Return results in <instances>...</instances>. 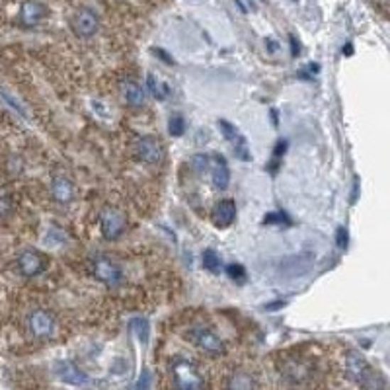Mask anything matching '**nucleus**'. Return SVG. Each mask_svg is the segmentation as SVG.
Instances as JSON below:
<instances>
[{"mask_svg": "<svg viewBox=\"0 0 390 390\" xmlns=\"http://www.w3.org/2000/svg\"><path fill=\"white\" fill-rule=\"evenodd\" d=\"M345 373L353 383L361 384L365 389H377V386L384 384L379 379V375L373 373V369L369 367L367 359L359 352H347V355H345Z\"/></svg>", "mask_w": 390, "mask_h": 390, "instance_id": "nucleus-1", "label": "nucleus"}, {"mask_svg": "<svg viewBox=\"0 0 390 390\" xmlns=\"http://www.w3.org/2000/svg\"><path fill=\"white\" fill-rule=\"evenodd\" d=\"M26 326H28L31 337L49 340V337H53L55 330H57V320H55L53 313H49L45 308H36L28 314Z\"/></svg>", "mask_w": 390, "mask_h": 390, "instance_id": "nucleus-2", "label": "nucleus"}, {"mask_svg": "<svg viewBox=\"0 0 390 390\" xmlns=\"http://www.w3.org/2000/svg\"><path fill=\"white\" fill-rule=\"evenodd\" d=\"M90 269H92V276L98 279L99 283L115 287V285H119L123 281L121 268L114 260L106 258V256H96L90 261Z\"/></svg>", "mask_w": 390, "mask_h": 390, "instance_id": "nucleus-3", "label": "nucleus"}, {"mask_svg": "<svg viewBox=\"0 0 390 390\" xmlns=\"http://www.w3.org/2000/svg\"><path fill=\"white\" fill-rule=\"evenodd\" d=\"M172 375H174V383L180 389H201L203 386V379L199 375L197 367L192 361L176 359L172 363Z\"/></svg>", "mask_w": 390, "mask_h": 390, "instance_id": "nucleus-4", "label": "nucleus"}, {"mask_svg": "<svg viewBox=\"0 0 390 390\" xmlns=\"http://www.w3.org/2000/svg\"><path fill=\"white\" fill-rule=\"evenodd\" d=\"M47 264H49V260L45 258V254L38 252V250H23L16 260L18 271L28 279L41 276L47 269Z\"/></svg>", "mask_w": 390, "mask_h": 390, "instance_id": "nucleus-5", "label": "nucleus"}, {"mask_svg": "<svg viewBox=\"0 0 390 390\" xmlns=\"http://www.w3.org/2000/svg\"><path fill=\"white\" fill-rule=\"evenodd\" d=\"M188 337L197 345L201 352L209 353V355H222L224 353V342L215 334L213 330L197 326V328H192L188 332Z\"/></svg>", "mask_w": 390, "mask_h": 390, "instance_id": "nucleus-6", "label": "nucleus"}, {"mask_svg": "<svg viewBox=\"0 0 390 390\" xmlns=\"http://www.w3.org/2000/svg\"><path fill=\"white\" fill-rule=\"evenodd\" d=\"M125 227H127L125 215L115 207H106L99 215V229L107 240H115V238L121 237L125 232Z\"/></svg>", "mask_w": 390, "mask_h": 390, "instance_id": "nucleus-7", "label": "nucleus"}, {"mask_svg": "<svg viewBox=\"0 0 390 390\" xmlns=\"http://www.w3.org/2000/svg\"><path fill=\"white\" fill-rule=\"evenodd\" d=\"M70 28L78 38H92L99 28V18L92 8H78L75 16L70 18Z\"/></svg>", "mask_w": 390, "mask_h": 390, "instance_id": "nucleus-8", "label": "nucleus"}, {"mask_svg": "<svg viewBox=\"0 0 390 390\" xmlns=\"http://www.w3.org/2000/svg\"><path fill=\"white\" fill-rule=\"evenodd\" d=\"M53 371L57 379L63 383L72 384V386H88L90 384V377L72 361H57L53 365Z\"/></svg>", "mask_w": 390, "mask_h": 390, "instance_id": "nucleus-9", "label": "nucleus"}, {"mask_svg": "<svg viewBox=\"0 0 390 390\" xmlns=\"http://www.w3.org/2000/svg\"><path fill=\"white\" fill-rule=\"evenodd\" d=\"M47 16V6L39 0H26L20 6V12H18V23L26 28V30H31L39 23L45 20Z\"/></svg>", "mask_w": 390, "mask_h": 390, "instance_id": "nucleus-10", "label": "nucleus"}, {"mask_svg": "<svg viewBox=\"0 0 390 390\" xmlns=\"http://www.w3.org/2000/svg\"><path fill=\"white\" fill-rule=\"evenodd\" d=\"M219 127H221L222 135L229 141L230 146H232V151H234V154H237L238 158H240V161H252V154L248 151V143H246L244 135H242L232 123L227 121V119H219Z\"/></svg>", "mask_w": 390, "mask_h": 390, "instance_id": "nucleus-11", "label": "nucleus"}, {"mask_svg": "<svg viewBox=\"0 0 390 390\" xmlns=\"http://www.w3.org/2000/svg\"><path fill=\"white\" fill-rule=\"evenodd\" d=\"M135 153L143 162L146 164H161L164 158V148L162 145L153 137H141L135 145Z\"/></svg>", "mask_w": 390, "mask_h": 390, "instance_id": "nucleus-12", "label": "nucleus"}, {"mask_svg": "<svg viewBox=\"0 0 390 390\" xmlns=\"http://www.w3.org/2000/svg\"><path fill=\"white\" fill-rule=\"evenodd\" d=\"M209 172H211V182L217 190H227L230 182L229 164L221 154H209Z\"/></svg>", "mask_w": 390, "mask_h": 390, "instance_id": "nucleus-13", "label": "nucleus"}, {"mask_svg": "<svg viewBox=\"0 0 390 390\" xmlns=\"http://www.w3.org/2000/svg\"><path fill=\"white\" fill-rule=\"evenodd\" d=\"M51 195L59 205H69L75 199V184L65 174H55L51 178Z\"/></svg>", "mask_w": 390, "mask_h": 390, "instance_id": "nucleus-14", "label": "nucleus"}, {"mask_svg": "<svg viewBox=\"0 0 390 390\" xmlns=\"http://www.w3.org/2000/svg\"><path fill=\"white\" fill-rule=\"evenodd\" d=\"M211 219H213L215 227H219V229H227V227H230V224L234 222V219H237V205H234V201H230V199H222V201H219V203L213 207Z\"/></svg>", "mask_w": 390, "mask_h": 390, "instance_id": "nucleus-15", "label": "nucleus"}, {"mask_svg": "<svg viewBox=\"0 0 390 390\" xmlns=\"http://www.w3.org/2000/svg\"><path fill=\"white\" fill-rule=\"evenodd\" d=\"M119 92L121 98L125 99V104H129L131 107H141L145 104V90L131 78H121L119 80Z\"/></svg>", "mask_w": 390, "mask_h": 390, "instance_id": "nucleus-16", "label": "nucleus"}, {"mask_svg": "<svg viewBox=\"0 0 390 390\" xmlns=\"http://www.w3.org/2000/svg\"><path fill=\"white\" fill-rule=\"evenodd\" d=\"M146 88L156 99H166L170 96V86L166 82H162L161 78L154 77L153 72L146 75Z\"/></svg>", "mask_w": 390, "mask_h": 390, "instance_id": "nucleus-17", "label": "nucleus"}, {"mask_svg": "<svg viewBox=\"0 0 390 390\" xmlns=\"http://www.w3.org/2000/svg\"><path fill=\"white\" fill-rule=\"evenodd\" d=\"M131 330L135 332V336L141 344H146L148 342V322L145 318H135L131 320Z\"/></svg>", "mask_w": 390, "mask_h": 390, "instance_id": "nucleus-18", "label": "nucleus"}, {"mask_svg": "<svg viewBox=\"0 0 390 390\" xmlns=\"http://www.w3.org/2000/svg\"><path fill=\"white\" fill-rule=\"evenodd\" d=\"M203 266H205L209 271L219 273V271H221V258H219V254L215 252V250H205V252H203Z\"/></svg>", "mask_w": 390, "mask_h": 390, "instance_id": "nucleus-19", "label": "nucleus"}, {"mask_svg": "<svg viewBox=\"0 0 390 390\" xmlns=\"http://www.w3.org/2000/svg\"><path fill=\"white\" fill-rule=\"evenodd\" d=\"M168 133L172 137H182L185 133V121L182 115H172L168 119Z\"/></svg>", "mask_w": 390, "mask_h": 390, "instance_id": "nucleus-20", "label": "nucleus"}, {"mask_svg": "<svg viewBox=\"0 0 390 390\" xmlns=\"http://www.w3.org/2000/svg\"><path fill=\"white\" fill-rule=\"evenodd\" d=\"M229 386L230 389L246 390V389H252V386H256V383H254L252 377L250 375H237V377H232V379H230Z\"/></svg>", "mask_w": 390, "mask_h": 390, "instance_id": "nucleus-21", "label": "nucleus"}, {"mask_svg": "<svg viewBox=\"0 0 390 390\" xmlns=\"http://www.w3.org/2000/svg\"><path fill=\"white\" fill-rule=\"evenodd\" d=\"M227 271H229V276L234 279V281H238V283H242L246 279V269L244 266H240V264H230L229 268H227Z\"/></svg>", "mask_w": 390, "mask_h": 390, "instance_id": "nucleus-22", "label": "nucleus"}, {"mask_svg": "<svg viewBox=\"0 0 390 390\" xmlns=\"http://www.w3.org/2000/svg\"><path fill=\"white\" fill-rule=\"evenodd\" d=\"M0 92H2V98L6 99L8 104H10V106L14 107V109H16V112H18V114L23 115V117H28V114H26V107H23L22 104H20V102H18V99H16L14 96H12V94L6 92V90H4V88H2V90H0Z\"/></svg>", "mask_w": 390, "mask_h": 390, "instance_id": "nucleus-23", "label": "nucleus"}, {"mask_svg": "<svg viewBox=\"0 0 390 390\" xmlns=\"http://www.w3.org/2000/svg\"><path fill=\"white\" fill-rule=\"evenodd\" d=\"M192 164H193V168L197 170L199 174H201L203 170H209V156H207V154H195Z\"/></svg>", "mask_w": 390, "mask_h": 390, "instance_id": "nucleus-24", "label": "nucleus"}, {"mask_svg": "<svg viewBox=\"0 0 390 390\" xmlns=\"http://www.w3.org/2000/svg\"><path fill=\"white\" fill-rule=\"evenodd\" d=\"M12 211V199L6 193H0V217H4Z\"/></svg>", "mask_w": 390, "mask_h": 390, "instance_id": "nucleus-25", "label": "nucleus"}, {"mask_svg": "<svg viewBox=\"0 0 390 390\" xmlns=\"http://www.w3.org/2000/svg\"><path fill=\"white\" fill-rule=\"evenodd\" d=\"M234 2H237V6L242 12H256V4H254L252 0H234Z\"/></svg>", "mask_w": 390, "mask_h": 390, "instance_id": "nucleus-26", "label": "nucleus"}, {"mask_svg": "<svg viewBox=\"0 0 390 390\" xmlns=\"http://www.w3.org/2000/svg\"><path fill=\"white\" fill-rule=\"evenodd\" d=\"M264 222H287V215L285 213H269L264 217Z\"/></svg>", "mask_w": 390, "mask_h": 390, "instance_id": "nucleus-27", "label": "nucleus"}, {"mask_svg": "<svg viewBox=\"0 0 390 390\" xmlns=\"http://www.w3.org/2000/svg\"><path fill=\"white\" fill-rule=\"evenodd\" d=\"M337 246H340V248H345V246H347V230L345 229L337 230Z\"/></svg>", "mask_w": 390, "mask_h": 390, "instance_id": "nucleus-28", "label": "nucleus"}, {"mask_svg": "<svg viewBox=\"0 0 390 390\" xmlns=\"http://www.w3.org/2000/svg\"><path fill=\"white\" fill-rule=\"evenodd\" d=\"M154 55H158V57H161L162 61L166 63V65H172V63H174V61H172V57H168V55L164 53V51H162V49H154Z\"/></svg>", "mask_w": 390, "mask_h": 390, "instance_id": "nucleus-29", "label": "nucleus"}, {"mask_svg": "<svg viewBox=\"0 0 390 390\" xmlns=\"http://www.w3.org/2000/svg\"><path fill=\"white\" fill-rule=\"evenodd\" d=\"M357 193H359V180H355V185H353V195H352V203H355V199H357Z\"/></svg>", "mask_w": 390, "mask_h": 390, "instance_id": "nucleus-30", "label": "nucleus"}, {"mask_svg": "<svg viewBox=\"0 0 390 390\" xmlns=\"http://www.w3.org/2000/svg\"><path fill=\"white\" fill-rule=\"evenodd\" d=\"M266 45H268V51H271V53H273V51H277V43L276 41H271V39H266Z\"/></svg>", "mask_w": 390, "mask_h": 390, "instance_id": "nucleus-31", "label": "nucleus"}, {"mask_svg": "<svg viewBox=\"0 0 390 390\" xmlns=\"http://www.w3.org/2000/svg\"><path fill=\"white\" fill-rule=\"evenodd\" d=\"M291 45H293V57H297L298 53H300V49H298V43H295V36H291Z\"/></svg>", "mask_w": 390, "mask_h": 390, "instance_id": "nucleus-32", "label": "nucleus"}]
</instances>
